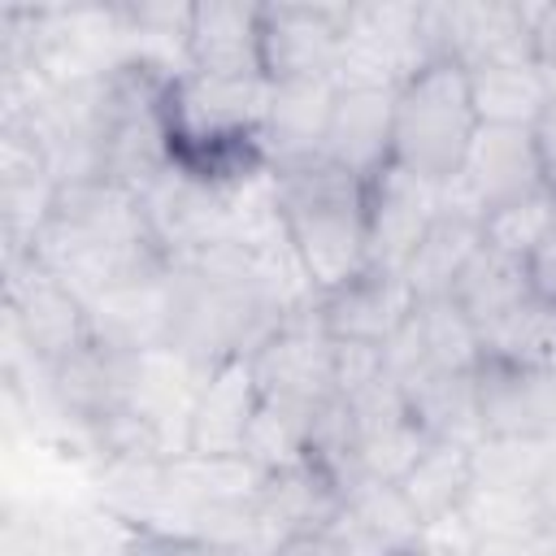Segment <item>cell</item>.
Listing matches in <instances>:
<instances>
[{"mask_svg": "<svg viewBox=\"0 0 556 556\" xmlns=\"http://www.w3.org/2000/svg\"><path fill=\"white\" fill-rule=\"evenodd\" d=\"M282 317L287 304L265 274V261L235 239H217L169 269L161 352L208 374L226 361H248Z\"/></svg>", "mask_w": 556, "mask_h": 556, "instance_id": "cell-1", "label": "cell"}, {"mask_svg": "<svg viewBox=\"0 0 556 556\" xmlns=\"http://www.w3.org/2000/svg\"><path fill=\"white\" fill-rule=\"evenodd\" d=\"M261 391L252 382L248 361H226L204 374L191 413H187V452L191 456H235L248 443L256 421Z\"/></svg>", "mask_w": 556, "mask_h": 556, "instance_id": "cell-18", "label": "cell"}, {"mask_svg": "<svg viewBox=\"0 0 556 556\" xmlns=\"http://www.w3.org/2000/svg\"><path fill=\"white\" fill-rule=\"evenodd\" d=\"M352 421H356V456L361 469L387 482H400L413 460L426 452V434L421 426L408 417V404L400 395V387L387 378H378L369 391H361L356 400H348Z\"/></svg>", "mask_w": 556, "mask_h": 556, "instance_id": "cell-19", "label": "cell"}, {"mask_svg": "<svg viewBox=\"0 0 556 556\" xmlns=\"http://www.w3.org/2000/svg\"><path fill=\"white\" fill-rule=\"evenodd\" d=\"M395 387L408 404V417L421 426V434L430 443H469L473 447L482 439L473 374H447V369L421 365L408 378H400Z\"/></svg>", "mask_w": 556, "mask_h": 556, "instance_id": "cell-24", "label": "cell"}, {"mask_svg": "<svg viewBox=\"0 0 556 556\" xmlns=\"http://www.w3.org/2000/svg\"><path fill=\"white\" fill-rule=\"evenodd\" d=\"M482 439H552L556 443V374L517 369L482 356L473 369Z\"/></svg>", "mask_w": 556, "mask_h": 556, "instance_id": "cell-15", "label": "cell"}, {"mask_svg": "<svg viewBox=\"0 0 556 556\" xmlns=\"http://www.w3.org/2000/svg\"><path fill=\"white\" fill-rule=\"evenodd\" d=\"M534 143H539V161H543V187L556 195V91L547 96V109L534 122Z\"/></svg>", "mask_w": 556, "mask_h": 556, "instance_id": "cell-37", "label": "cell"}, {"mask_svg": "<svg viewBox=\"0 0 556 556\" xmlns=\"http://www.w3.org/2000/svg\"><path fill=\"white\" fill-rule=\"evenodd\" d=\"M443 204V182L417 178L404 165H382L365 182V226H369V265L378 269H400L417 252L421 235L439 217Z\"/></svg>", "mask_w": 556, "mask_h": 556, "instance_id": "cell-13", "label": "cell"}, {"mask_svg": "<svg viewBox=\"0 0 556 556\" xmlns=\"http://www.w3.org/2000/svg\"><path fill=\"white\" fill-rule=\"evenodd\" d=\"M178 70L126 56L96 74V156L100 178L126 191L152 187L169 161V91Z\"/></svg>", "mask_w": 556, "mask_h": 556, "instance_id": "cell-4", "label": "cell"}, {"mask_svg": "<svg viewBox=\"0 0 556 556\" xmlns=\"http://www.w3.org/2000/svg\"><path fill=\"white\" fill-rule=\"evenodd\" d=\"M395 91L400 87H339V96H334V113H330V130H326V156L365 182L382 165H391Z\"/></svg>", "mask_w": 556, "mask_h": 556, "instance_id": "cell-22", "label": "cell"}, {"mask_svg": "<svg viewBox=\"0 0 556 556\" xmlns=\"http://www.w3.org/2000/svg\"><path fill=\"white\" fill-rule=\"evenodd\" d=\"M530 274H526V261L508 256V252H495L491 243H482L473 252V261L465 265V274L456 278L452 287V300L460 304V313L478 326V334L486 326H495L508 308H517L526 295H530Z\"/></svg>", "mask_w": 556, "mask_h": 556, "instance_id": "cell-27", "label": "cell"}, {"mask_svg": "<svg viewBox=\"0 0 556 556\" xmlns=\"http://www.w3.org/2000/svg\"><path fill=\"white\" fill-rule=\"evenodd\" d=\"M339 513H343V486L313 460L265 473V482L256 491V517H261L269 552L291 534L330 530Z\"/></svg>", "mask_w": 556, "mask_h": 556, "instance_id": "cell-20", "label": "cell"}, {"mask_svg": "<svg viewBox=\"0 0 556 556\" xmlns=\"http://www.w3.org/2000/svg\"><path fill=\"white\" fill-rule=\"evenodd\" d=\"M126 556H182V539L139 526L135 539H130V547H126Z\"/></svg>", "mask_w": 556, "mask_h": 556, "instance_id": "cell-40", "label": "cell"}, {"mask_svg": "<svg viewBox=\"0 0 556 556\" xmlns=\"http://www.w3.org/2000/svg\"><path fill=\"white\" fill-rule=\"evenodd\" d=\"M30 252L52 274H61L83 300L130 282L165 278L174 269L161 243L152 239L143 200L104 178L65 182Z\"/></svg>", "mask_w": 556, "mask_h": 556, "instance_id": "cell-2", "label": "cell"}, {"mask_svg": "<svg viewBox=\"0 0 556 556\" xmlns=\"http://www.w3.org/2000/svg\"><path fill=\"white\" fill-rule=\"evenodd\" d=\"M187 74L204 78H265L261 70V4L252 0H204L191 4Z\"/></svg>", "mask_w": 556, "mask_h": 556, "instance_id": "cell-16", "label": "cell"}, {"mask_svg": "<svg viewBox=\"0 0 556 556\" xmlns=\"http://www.w3.org/2000/svg\"><path fill=\"white\" fill-rule=\"evenodd\" d=\"M308 421H313V413H300V408H282V404H265L261 400L256 421H252L248 443H243V456L261 473L300 465L304 460V447H308Z\"/></svg>", "mask_w": 556, "mask_h": 556, "instance_id": "cell-32", "label": "cell"}, {"mask_svg": "<svg viewBox=\"0 0 556 556\" xmlns=\"http://www.w3.org/2000/svg\"><path fill=\"white\" fill-rule=\"evenodd\" d=\"M343 508H348L361 526H369L378 539H387L395 552H404V556L426 539V526H421V517L413 513V504L404 500L400 482L361 473V478L348 482V491H343Z\"/></svg>", "mask_w": 556, "mask_h": 556, "instance_id": "cell-31", "label": "cell"}, {"mask_svg": "<svg viewBox=\"0 0 556 556\" xmlns=\"http://www.w3.org/2000/svg\"><path fill=\"white\" fill-rule=\"evenodd\" d=\"M334 96H339L334 78L269 83V104H265V122H261V143H265L269 169L295 165L308 156H326Z\"/></svg>", "mask_w": 556, "mask_h": 556, "instance_id": "cell-17", "label": "cell"}, {"mask_svg": "<svg viewBox=\"0 0 556 556\" xmlns=\"http://www.w3.org/2000/svg\"><path fill=\"white\" fill-rule=\"evenodd\" d=\"M182 556H265L256 547H235V543H204V539H182Z\"/></svg>", "mask_w": 556, "mask_h": 556, "instance_id": "cell-41", "label": "cell"}, {"mask_svg": "<svg viewBox=\"0 0 556 556\" xmlns=\"http://www.w3.org/2000/svg\"><path fill=\"white\" fill-rule=\"evenodd\" d=\"M526 274H530L534 295H543V300L556 304V226H552V230L543 235V243L526 256Z\"/></svg>", "mask_w": 556, "mask_h": 556, "instance_id": "cell-36", "label": "cell"}, {"mask_svg": "<svg viewBox=\"0 0 556 556\" xmlns=\"http://www.w3.org/2000/svg\"><path fill=\"white\" fill-rule=\"evenodd\" d=\"M482 356L534 374H556V304L530 291L517 308L482 330Z\"/></svg>", "mask_w": 556, "mask_h": 556, "instance_id": "cell-28", "label": "cell"}, {"mask_svg": "<svg viewBox=\"0 0 556 556\" xmlns=\"http://www.w3.org/2000/svg\"><path fill=\"white\" fill-rule=\"evenodd\" d=\"M478 126L469 74L456 61H434L395 91L391 161L417 178L447 182L460 174Z\"/></svg>", "mask_w": 556, "mask_h": 556, "instance_id": "cell-5", "label": "cell"}, {"mask_svg": "<svg viewBox=\"0 0 556 556\" xmlns=\"http://www.w3.org/2000/svg\"><path fill=\"white\" fill-rule=\"evenodd\" d=\"M143 356L148 352H130L104 334H91L78 352H70L48 369V400L56 417L83 439L100 421L135 408Z\"/></svg>", "mask_w": 556, "mask_h": 556, "instance_id": "cell-8", "label": "cell"}, {"mask_svg": "<svg viewBox=\"0 0 556 556\" xmlns=\"http://www.w3.org/2000/svg\"><path fill=\"white\" fill-rule=\"evenodd\" d=\"M404 500L421 517V526L452 521L473 491V447L469 443H426V452L413 460V469L400 478Z\"/></svg>", "mask_w": 556, "mask_h": 556, "instance_id": "cell-26", "label": "cell"}, {"mask_svg": "<svg viewBox=\"0 0 556 556\" xmlns=\"http://www.w3.org/2000/svg\"><path fill=\"white\" fill-rule=\"evenodd\" d=\"M413 326L421 339V352L434 369L447 374H473L482 365V334L478 326L460 313V304L452 295L439 300H417L413 308Z\"/></svg>", "mask_w": 556, "mask_h": 556, "instance_id": "cell-30", "label": "cell"}, {"mask_svg": "<svg viewBox=\"0 0 556 556\" xmlns=\"http://www.w3.org/2000/svg\"><path fill=\"white\" fill-rule=\"evenodd\" d=\"M413 308H417V295H413L408 278L400 269H378V265H365L334 291L317 295V317H321L326 334L343 339V343L387 348L391 334L413 317Z\"/></svg>", "mask_w": 556, "mask_h": 556, "instance_id": "cell-14", "label": "cell"}, {"mask_svg": "<svg viewBox=\"0 0 556 556\" xmlns=\"http://www.w3.org/2000/svg\"><path fill=\"white\" fill-rule=\"evenodd\" d=\"M378 378H387V356L378 343H343L334 339V395L356 400Z\"/></svg>", "mask_w": 556, "mask_h": 556, "instance_id": "cell-34", "label": "cell"}, {"mask_svg": "<svg viewBox=\"0 0 556 556\" xmlns=\"http://www.w3.org/2000/svg\"><path fill=\"white\" fill-rule=\"evenodd\" d=\"M4 326L9 343H17L43 369L65 361L96 334L91 304L35 252L4 256Z\"/></svg>", "mask_w": 556, "mask_h": 556, "instance_id": "cell-6", "label": "cell"}, {"mask_svg": "<svg viewBox=\"0 0 556 556\" xmlns=\"http://www.w3.org/2000/svg\"><path fill=\"white\" fill-rule=\"evenodd\" d=\"M408 556H473V552H469V543H465L456 521H439V526L426 530V539Z\"/></svg>", "mask_w": 556, "mask_h": 556, "instance_id": "cell-38", "label": "cell"}, {"mask_svg": "<svg viewBox=\"0 0 556 556\" xmlns=\"http://www.w3.org/2000/svg\"><path fill=\"white\" fill-rule=\"evenodd\" d=\"M417 9L408 0H369L348 4V26L339 43V87H404L417 70H426Z\"/></svg>", "mask_w": 556, "mask_h": 556, "instance_id": "cell-9", "label": "cell"}, {"mask_svg": "<svg viewBox=\"0 0 556 556\" xmlns=\"http://www.w3.org/2000/svg\"><path fill=\"white\" fill-rule=\"evenodd\" d=\"M269 556H343V552H339V543H334L330 530H313V534H291V539H282Z\"/></svg>", "mask_w": 556, "mask_h": 556, "instance_id": "cell-39", "label": "cell"}, {"mask_svg": "<svg viewBox=\"0 0 556 556\" xmlns=\"http://www.w3.org/2000/svg\"><path fill=\"white\" fill-rule=\"evenodd\" d=\"M348 4H261V70L269 83L334 78Z\"/></svg>", "mask_w": 556, "mask_h": 556, "instance_id": "cell-10", "label": "cell"}, {"mask_svg": "<svg viewBox=\"0 0 556 556\" xmlns=\"http://www.w3.org/2000/svg\"><path fill=\"white\" fill-rule=\"evenodd\" d=\"M139 200H143L152 239L161 243L169 265L230 235V187H213L178 165H169L152 187H143Z\"/></svg>", "mask_w": 556, "mask_h": 556, "instance_id": "cell-12", "label": "cell"}, {"mask_svg": "<svg viewBox=\"0 0 556 556\" xmlns=\"http://www.w3.org/2000/svg\"><path fill=\"white\" fill-rule=\"evenodd\" d=\"M443 191L452 200L469 204L482 217L491 208H504V204H513L521 195L543 191V161H539L534 130H521V126H478L460 174L447 178Z\"/></svg>", "mask_w": 556, "mask_h": 556, "instance_id": "cell-11", "label": "cell"}, {"mask_svg": "<svg viewBox=\"0 0 556 556\" xmlns=\"http://www.w3.org/2000/svg\"><path fill=\"white\" fill-rule=\"evenodd\" d=\"M248 369L265 404L317 413L334 395V339L317 317V300L287 308L274 334L248 356Z\"/></svg>", "mask_w": 556, "mask_h": 556, "instance_id": "cell-7", "label": "cell"}, {"mask_svg": "<svg viewBox=\"0 0 556 556\" xmlns=\"http://www.w3.org/2000/svg\"><path fill=\"white\" fill-rule=\"evenodd\" d=\"M478 248H482V213H473L469 204H460L443 191L439 217L430 222V230L421 235L417 252L404 265V278H408L413 295L417 300L452 295L456 278L465 274V265L473 261Z\"/></svg>", "mask_w": 556, "mask_h": 556, "instance_id": "cell-23", "label": "cell"}, {"mask_svg": "<svg viewBox=\"0 0 556 556\" xmlns=\"http://www.w3.org/2000/svg\"><path fill=\"white\" fill-rule=\"evenodd\" d=\"M447 26V56L460 70L504 65V61H534L526 0H443Z\"/></svg>", "mask_w": 556, "mask_h": 556, "instance_id": "cell-21", "label": "cell"}, {"mask_svg": "<svg viewBox=\"0 0 556 556\" xmlns=\"http://www.w3.org/2000/svg\"><path fill=\"white\" fill-rule=\"evenodd\" d=\"M526 26L534 61L556 74V4H526Z\"/></svg>", "mask_w": 556, "mask_h": 556, "instance_id": "cell-35", "label": "cell"}, {"mask_svg": "<svg viewBox=\"0 0 556 556\" xmlns=\"http://www.w3.org/2000/svg\"><path fill=\"white\" fill-rule=\"evenodd\" d=\"M552 226H556V195L543 187V191L521 195V200H513L504 208H491L482 217V243H491L495 252H508V256L526 261L543 243V235Z\"/></svg>", "mask_w": 556, "mask_h": 556, "instance_id": "cell-33", "label": "cell"}, {"mask_svg": "<svg viewBox=\"0 0 556 556\" xmlns=\"http://www.w3.org/2000/svg\"><path fill=\"white\" fill-rule=\"evenodd\" d=\"M274 200L295 261L304 265L313 291H334L369 265V226H365V178L334 165L330 156H308L278 165Z\"/></svg>", "mask_w": 556, "mask_h": 556, "instance_id": "cell-3", "label": "cell"}, {"mask_svg": "<svg viewBox=\"0 0 556 556\" xmlns=\"http://www.w3.org/2000/svg\"><path fill=\"white\" fill-rule=\"evenodd\" d=\"M465 74H469V91L482 126L534 130V122L547 109V96L556 91V74L543 70L539 61H504V65H482Z\"/></svg>", "mask_w": 556, "mask_h": 556, "instance_id": "cell-25", "label": "cell"}, {"mask_svg": "<svg viewBox=\"0 0 556 556\" xmlns=\"http://www.w3.org/2000/svg\"><path fill=\"white\" fill-rule=\"evenodd\" d=\"M556 469L552 439H478L473 443V486L534 495Z\"/></svg>", "mask_w": 556, "mask_h": 556, "instance_id": "cell-29", "label": "cell"}]
</instances>
